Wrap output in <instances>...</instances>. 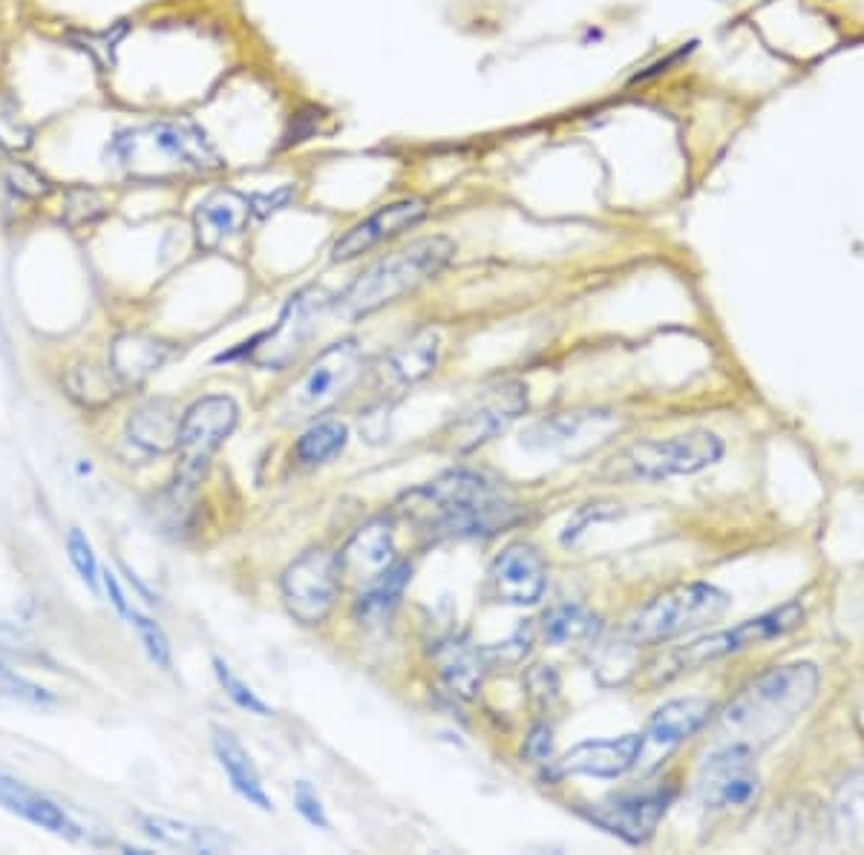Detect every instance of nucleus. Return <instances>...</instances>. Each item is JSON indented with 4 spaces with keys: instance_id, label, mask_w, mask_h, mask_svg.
<instances>
[{
    "instance_id": "nucleus-1",
    "label": "nucleus",
    "mask_w": 864,
    "mask_h": 855,
    "mask_svg": "<svg viewBox=\"0 0 864 855\" xmlns=\"http://www.w3.org/2000/svg\"><path fill=\"white\" fill-rule=\"evenodd\" d=\"M395 516L430 536H490L519 522L516 505L496 481L449 470L395 501Z\"/></svg>"
},
{
    "instance_id": "nucleus-2",
    "label": "nucleus",
    "mask_w": 864,
    "mask_h": 855,
    "mask_svg": "<svg viewBox=\"0 0 864 855\" xmlns=\"http://www.w3.org/2000/svg\"><path fill=\"white\" fill-rule=\"evenodd\" d=\"M818 668L813 662H790L755 677L720 715V729L729 743H743L752 752L778 741L816 701Z\"/></svg>"
},
{
    "instance_id": "nucleus-3",
    "label": "nucleus",
    "mask_w": 864,
    "mask_h": 855,
    "mask_svg": "<svg viewBox=\"0 0 864 855\" xmlns=\"http://www.w3.org/2000/svg\"><path fill=\"white\" fill-rule=\"evenodd\" d=\"M456 253V243L447 237H427L390 253L367 269L341 294L337 309L349 320L375 314L404 294L416 292L447 269Z\"/></svg>"
},
{
    "instance_id": "nucleus-4",
    "label": "nucleus",
    "mask_w": 864,
    "mask_h": 855,
    "mask_svg": "<svg viewBox=\"0 0 864 855\" xmlns=\"http://www.w3.org/2000/svg\"><path fill=\"white\" fill-rule=\"evenodd\" d=\"M147 153H153L159 164H171L173 171L185 173H213L225 168L211 136L190 119H162L145 127L119 131L107 145L104 159L119 168H133V162Z\"/></svg>"
},
{
    "instance_id": "nucleus-5",
    "label": "nucleus",
    "mask_w": 864,
    "mask_h": 855,
    "mask_svg": "<svg viewBox=\"0 0 864 855\" xmlns=\"http://www.w3.org/2000/svg\"><path fill=\"white\" fill-rule=\"evenodd\" d=\"M732 599L715 585L706 582H689L663 591L645 603L622 628V636L634 645L666 643L675 636L692 634L701 628L718 622L729 611Z\"/></svg>"
},
{
    "instance_id": "nucleus-6",
    "label": "nucleus",
    "mask_w": 864,
    "mask_h": 855,
    "mask_svg": "<svg viewBox=\"0 0 864 855\" xmlns=\"http://www.w3.org/2000/svg\"><path fill=\"white\" fill-rule=\"evenodd\" d=\"M720 456H724V444L715 432L692 430L675 438L631 444L605 467V475L617 481H661L671 475L701 473Z\"/></svg>"
},
{
    "instance_id": "nucleus-7",
    "label": "nucleus",
    "mask_w": 864,
    "mask_h": 855,
    "mask_svg": "<svg viewBox=\"0 0 864 855\" xmlns=\"http://www.w3.org/2000/svg\"><path fill=\"white\" fill-rule=\"evenodd\" d=\"M363 375V351L358 340H337L318 355L303 377L292 386L286 400L288 421L326 416Z\"/></svg>"
},
{
    "instance_id": "nucleus-8",
    "label": "nucleus",
    "mask_w": 864,
    "mask_h": 855,
    "mask_svg": "<svg viewBox=\"0 0 864 855\" xmlns=\"http://www.w3.org/2000/svg\"><path fill=\"white\" fill-rule=\"evenodd\" d=\"M239 407L231 395H208L196 400L180 424V473L176 481L196 487L211 464L213 453L237 430Z\"/></svg>"
},
{
    "instance_id": "nucleus-9",
    "label": "nucleus",
    "mask_w": 864,
    "mask_h": 855,
    "mask_svg": "<svg viewBox=\"0 0 864 855\" xmlns=\"http://www.w3.org/2000/svg\"><path fill=\"white\" fill-rule=\"evenodd\" d=\"M528 409V386L519 381H505L493 389L481 392L467 409H461L447 430L441 432V447L449 453H473L505 432L516 418Z\"/></svg>"
},
{
    "instance_id": "nucleus-10",
    "label": "nucleus",
    "mask_w": 864,
    "mask_h": 855,
    "mask_svg": "<svg viewBox=\"0 0 864 855\" xmlns=\"http://www.w3.org/2000/svg\"><path fill=\"white\" fill-rule=\"evenodd\" d=\"M343 579L337 554H329L323 547L303 554L286 568L280 579L283 603L300 625H320L335 611L341 596Z\"/></svg>"
},
{
    "instance_id": "nucleus-11",
    "label": "nucleus",
    "mask_w": 864,
    "mask_h": 855,
    "mask_svg": "<svg viewBox=\"0 0 864 855\" xmlns=\"http://www.w3.org/2000/svg\"><path fill=\"white\" fill-rule=\"evenodd\" d=\"M694 790L701 807L709 813L750 809L761 795V775L750 746L726 743L724 749L712 752L701 764Z\"/></svg>"
},
{
    "instance_id": "nucleus-12",
    "label": "nucleus",
    "mask_w": 864,
    "mask_h": 855,
    "mask_svg": "<svg viewBox=\"0 0 864 855\" xmlns=\"http://www.w3.org/2000/svg\"><path fill=\"white\" fill-rule=\"evenodd\" d=\"M801 622H804V608L799 603H787L781 608H775V611L746 619V622L729 628V631L701 636V640L677 648L675 657H671V666H675V671H692V668L703 666V662L720 660V657H729V654L746 652L752 645L769 643L775 636L790 634Z\"/></svg>"
},
{
    "instance_id": "nucleus-13",
    "label": "nucleus",
    "mask_w": 864,
    "mask_h": 855,
    "mask_svg": "<svg viewBox=\"0 0 864 855\" xmlns=\"http://www.w3.org/2000/svg\"><path fill=\"white\" fill-rule=\"evenodd\" d=\"M671 798H675L671 790L622 792V795H612L600 804H588V807L579 809V815L600 830L622 839L626 844H645L661 827Z\"/></svg>"
},
{
    "instance_id": "nucleus-14",
    "label": "nucleus",
    "mask_w": 864,
    "mask_h": 855,
    "mask_svg": "<svg viewBox=\"0 0 864 855\" xmlns=\"http://www.w3.org/2000/svg\"><path fill=\"white\" fill-rule=\"evenodd\" d=\"M547 568L536 547L528 542H514L490 562L481 596L490 605H536L545 594Z\"/></svg>"
},
{
    "instance_id": "nucleus-15",
    "label": "nucleus",
    "mask_w": 864,
    "mask_h": 855,
    "mask_svg": "<svg viewBox=\"0 0 864 855\" xmlns=\"http://www.w3.org/2000/svg\"><path fill=\"white\" fill-rule=\"evenodd\" d=\"M323 309H326V294L320 288H303L294 294L280 314L277 326L266 334H257V346L251 351L254 363L269 369L288 367L311 337Z\"/></svg>"
},
{
    "instance_id": "nucleus-16",
    "label": "nucleus",
    "mask_w": 864,
    "mask_h": 855,
    "mask_svg": "<svg viewBox=\"0 0 864 855\" xmlns=\"http://www.w3.org/2000/svg\"><path fill=\"white\" fill-rule=\"evenodd\" d=\"M337 565H341L343 582L358 587H369L372 582L384 577V573H390L395 568V533H392V522L375 519V522L363 524L341 547Z\"/></svg>"
},
{
    "instance_id": "nucleus-17",
    "label": "nucleus",
    "mask_w": 864,
    "mask_h": 855,
    "mask_svg": "<svg viewBox=\"0 0 864 855\" xmlns=\"http://www.w3.org/2000/svg\"><path fill=\"white\" fill-rule=\"evenodd\" d=\"M427 216V202L424 199H400V202L384 205L378 208L372 216H367L363 222H358L355 228H349L332 248V260L346 262L355 257H363L367 251L378 248L386 239L398 237L404 231L416 228L418 222Z\"/></svg>"
},
{
    "instance_id": "nucleus-18",
    "label": "nucleus",
    "mask_w": 864,
    "mask_h": 855,
    "mask_svg": "<svg viewBox=\"0 0 864 855\" xmlns=\"http://www.w3.org/2000/svg\"><path fill=\"white\" fill-rule=\"evenodd\" d=\"M0 807L7 813L24 818V821L49 830L52 835H61L66 841H87V844H101V839H96L92 832H87L82 823L75 821L73 815L66 813L61 804H55L52 798L41 795L33 786H26L17 778L0 772Z\"/></svg>"
},
{
    "instance_id": "nucleus-19",
    "label": "nucleus",
    "mask_w": 864,
    "mask_h": 855,
    "mask_svg": "<svg viewBox=\"0 0 864 855\" xmlns=\"http://www.w3.org/2000/svg\"><path fill=\"white\" fill-rule=\"evenodd\" d=\"M251 199L234 188H220L208 194L194 211L196 243L205 251H217L229 239L239 237L251 222Z\"/></svg>"
},
{
    "instance_id": "nucleus-20",
    "label": "nucleus",
    "mask_w": 864,
    "mask_h": 855,
    "mask_svg": "<svg viewBox=\"0 0 864 855\" xmlns=\"http://www.w3.org/2000/svg\"><path fill=\"white\" fill-rule=\"evenodd\" d=\"M645 734H622L612 741L577 743L563 760H556V775H591V778H620L637 764L643 752Z\"/></svg>"
},
{
    "instance_id": "nucleus-21",
    "label": "nucleus",
    "mask_w": 864,
    "mask_h": 855,
    "mask_svg": "<svg viewBox=\"0 0 864 855\" xmlns=\"http://www.w3.org/2000/svg\"><path fill=\"white\" fill-rule=\"evenodd\" d=\"M614 416L608 412H563V416L545 418L524 432L522 444L528 449H565L571 444H596L614 430Z\"/></svg>"
},
{
    "instance_id": "nucleus-22",
    "label": "nucleus",
    "mask_w": 864,
    "mask_h": 855,
    "mask_svg": "<svg viewBox=\"0 0 864 855\" xmlns=\"http://www.w3.org/2000/svg\"><path fill=\"white\" fill-rule=\"evenodd\" d=\"M173 358V346L153 334H119L110 346V369L122 386H139Z\"/></svg>"
},
{
    "instance_id": "nucleus-23",
    "label": "nucleus",
    "mask_w": 864,
    "mask_h": 855,
    "mask_svg": "<svg viewBox=\"0 0 864 855\" xmlns=\"http://www.w3.org/2000/svg\"><path fill=\"white\" fill-rule=\"evenodd\" d=\"M180 424L182 418L173 407V400H145L127 418V438H131L133 447H139L147 456H168L180 447Z\"/></svg>"
},
{
    "instance_id": "nucleus-24",
    "label": "nucleus",
    "mask_w": 864,
    "mask_h": 855,
    "mask_svg": "<svg viewBox=\"0 0 864 855\" xmlns=\"http://www.w3.org/2000/svg\"><path fill=\"white\" fill-rule=\"evenodd\" d=\"M213 752H217V760L229 775L231 786L237 790V795H243L248 804H254L262 813H274V804H271L269 792L262 786L260 772H257L251 755L237 741V734L229 732V729H213Z\"/></svg>"
},
{
    "instance_id": "nucleus-25",
    "label": "nucleus",
    "mask_w": 864,
    "mask_h": 855,
    "mask_svg": "<svg viewBox=\"0 0 864 855\" xmlns=\"http://www.w3.org/2000/svg\"><path fill=\"white\" fill-rule=\"evenodd\" d=\"M139 827L147 839L159 841L164 847L188 850V853H225V850L234 847V839L229 832H220L217 827L176 821V818H164V815H141Z\"/></svg>"
},
{
    "instance_id": "nucleus-26",
    "label": "nucleus",
    "mask_w": 864,
    "mask_h": 855,
    "mask_svg": "<svg viewBox=\"0 0 864 855\" xmlns=\"http://www.w3.org/2000/svg\"><path fill=\"white\" fill-rule=\"evenodd\" d=\"M712 706L706 697H680L654 711L645 729V738H652L657 746H675V743L689 741L703 726L712 720Z\"/></svg>"
},
{
    "instance_id": "nucleus-27",
    "label": "nucleus",
    "mask_w": 864,
    "mask_h": 855,
    "mask_svg": "<svg viewBox=\"0 0 864 855\" xmlns=\"http://www.w3.org/2000/svg\"><path fill=\"white\" fill-rule=\"evenodd\" d=\"M435 666H439L441 680H444L449 692L465 697V701H473L476 694L481 692V683H484V674L490 668L487 660H484V652L470 648L461 640L441 643V648L435 652Z\"/></svg>"
},
{
    "instance_id": "nucleus-28",
    "label": "nucleus",
    "mask_w": 864,
    "mask_h": 855,
    "mask_svg": "<svg viewBox=\"0 0 864 855\" xmlns=\"http://www.w3.org/2000/svg\"><path fill=\"white\" fill-rule=\"evenodd\" d=\"M409 579H412V565L395 562L390 573L372 582L355 603V617H358L360 625H384V622H390V617L400 605V596H404V587L409 585Z\"/></svg>"
},
{
    "instance_id": "nucleus-29",
    "label": "nucleus",
    "mask_w": 864,
    "mask_h": 855,
    "mask_svg": "<svg viewBox=\"0 0 864 855\" xmlns=\"http://www.w3.org/2000/svg\"><path fill=\"white\" fill-rule=\"evenodd\" d=\"M439 332H432V329L400 343L398 349L386 358V372H390L392 381L400 383V386H412V383L432 375L439 367Z\"/></svg>"
},
{
    "instance_id": "nucleus-30",
    "label": "nucleus",
    "mask_w": 864,
    "mask_h": 855,
    "mask_svg": "<svg viewBox=\"0 0 864 855\" xmlns=\"http://www.w3.org/2000/svg\"><path fill=\"white\" fill-rule=\"evenodd\" d=\"M542 634L551 645L568 643H591L600 634V619L582 605H554L542 619Z\"/></svg>"
},
{
    "instance_id": "nucleus-31",
    "label": "nucleus",
    "mask_w": 864,
    "mask_h": 855,
    "mask_svg": "<svg viewBox=\"0 0 864 855\" xmlns=\"http://www.w3.org/2000/svg\"><path fill=\"white\" fill-rule=\"evenodd\" d=\"M349 441V426L341 421H318L314 426L303 432L297 444H294V458L303 467H318L341 456L343 447Z\"/></svg>"
},
{
    "instance_id": "nucleus-32",
    "label": "nucleus",
    "mask_w": 864,
    "mask_h": 855,
    "mask_svg": "<svg viewBox=\"0 0 864 855\" xmlns=\"http://www.w3.org/2000/svg\"><path fill=\"white\" fill-rule=\"evenodd\" d=\"M832 818L841 839L864 847V769L841 783L839 795L832 801Z\"/></svg>"
},
{
    "instance_id": "nucleus-33",
    "label": "nucleus",
    "mask_w": 864,
    "mask_h": 855,
    "mask_svg": "<svg viewBox=\"0 0 864 855\" xmlns=\"http://www.w3.org/2000/svg\"><path fill=\"white\" fill-rule=\"evenodd\" d=\"M70 395L82 400L87 407H101L119 395L122 381L113 375V369H96V367H78L70 375Z\"/></svg>"
},
{
    "instance_id": "nucleus-34",
    "label": "nucleus",
    "mask_w": 864,
    "mask_h": 855,
    "mask_svg": "<svg viewBox=\"0 0 864 855\" xmlns=\"http://www.w3.org/2000/svg\"><path fill=\"white\" fill-rule=\"evenodd\" d=\"M107 213V202L104 196L98 194L96 188H87V185H75V188L66 190L64 196V211H61V220L70 225V228H82V225H92Z\"/></svg>"
},
{
    "instance_id": "nucleus-35",
    "label": "nucleus",
    "mask_w": 864,
    "mask_h": 855,
    "mask_svg": "<svg viewBox=\"0 0 864 855\" xmlns=\"http://www.w3.org/2000/svg\"><path fill=\"white\" fill-rule=\"evenodd\" d=\"M0 703H17V706H33V709H49L55 697L44 685L26 680V677L9 671L0 666Z\"/></svg>"
},
{
    "instance_id": "nucleus-36",
    "label": "nucleus",
    "mask_w": 864,
    "mask_h": 855,
    "mask_svg": "<svg viewBox=\"0 0 864 855\" xmlns=\"http://www.w3.org/2000/svg\"><path fill=\"white\" fill-rule=\"evenodd\" d=\"M127 619H131L133 628L139 631V640H141V645H145V652H147V657H150V662H156V666L164 668V671H171V666H173L171 643H168V636H164L162 625H159L156 619L145 617L141 611H131L127 614Z\"/></svg>"
},
{
    "instance_id": "nucleus-37",
    "label": "nucleus",
    "mask_w": 864,
    "mask_h": 855,
    "mask_svg": "<svg viewBox=\"0 0 864 855\" xmlns=\"http://www.w3.org/2000/svg\"><path fill=\"white\" fill-rule=\"evenodd\" d=\"M3 182H7V188L12 194L24 196V199H44L52 190V182L38 168L17 162V159L15 162H7V168H3Z\"/></svg>"
},
{
    "instance_id": "nucleus-38",
    "label": "nucleus",
    "mask_w": 864,
    "mask_h": 855,
    "mask_svg": "<svg viewBox=\"0 0 864 855\" xmlns=\"http://www.w3.org/2000/svg\"><path fill=\"white\" fill-rule=\"evenodd\" d=\"M213 674H217V680H220L222 692L229 694L231 701L237 703L239 709L251 711V715H257V717L271 715L269 706H266V703H262L260 697L251 692V685H245L243 680H239V677L220 660V657H213Z\"/></svg>"
},
{
    "instance_id": "nucleus-39",
    "label": "nucleus",
    "mask_w": 864,
    "mask_h": 855,
    "mask_svg": "<svg viewBox=\"0 0 864 855\" xmlns=\"http://www.w3.org/2000/svg\"><path fill=\"white\" fill-rule=\"evenodd\" d=\"M524 685H528L530 703L539 711L551 709L556 697H559V674H556L554 666H533L524 674Z\"/></svg>"
},
{
    "instance_id": "nucleus-40",
    "label": "nucleus",
    "mask_w": 864,
    "mask_h": 855,
    "mask_svg": "<svg viewBox=\"0 0 864 855\" xmlns=\"http://www.w3.org/2000/svg\"><path fill=\"white\" fill-rule=\"evenodd\" d=\"M66 550H70V562L75 565L78 577L90 585V591H98V573H101V568H98V559L92 554L90 538L84 536L78 528H73L70 536H66Z\"/></svg>"
},
{
    "instance_id": "nucleus-41",
    "label": "nucleus",
    "mask_w": 864,
    "mask_h": 855,
    "mask_svg": "<svg viewBox=\"0 0 864 855\" xmlns=\"http://www.w3.org/2000/svg\"><path fill=\"white\" fill-rule=\"evenodd\" d=\"M294 807H297V813H300L311 827H318V830H329V827H332V823H329L326 807H323V801H320V795L314 792L311 783L300 781L294 786Z\"/></svg>"
},
{
    "instance_id": "nucleus-42",
    "label": "nucleus",
    "mask_w": 864,
    "mask_h": 855,
    "mask_svg": "<svg viewBox=\"0 0 864 855\" xmlns=\"http://www.w3.org/2000/svg\"><path fill=\"white\" fill-rule=\"evenodd\" d=\"M35 131L24 124L17 115L0 113V147H7L9 153H24L33 147Z\"/></svg>"
},
{
    "instance_id": "nucleus-43",
    "label": "nucleus",
    "mask_w": 864,
    "mask_h": 855,
    "mask_svg": "<svg viewBox=\"0 0 864 855\" xmlns=\"http://www.w3.org/2000/svg\"><path fill=\"white\" fill-rule=\"evenodd\" d=\"M522 758H528L530 764H551V758H554V732H551V726L545 720H539L530 729L528 738H524Z\"/></svg>"
},
{
    "instance_id": "nucleus-44",
    "label": "nucleus",
    "mask_w": 864,
    "mask_h": 855,
    "mask_svg": "<svg viewBox=\"0 0 864 855\" xmlns=\"http://www.w3.org/2000/svg\"><path fill=\"white\" fill-rule=\"evenodd\" d=\"M294 185H283V188L271 190V194H254L248 196L251 199V211L254 216H260V220H266V216H271V213L283 211L288 202L294 199Z\"/></svg>"
},
{
    "instance_id": "nucleus-45",
    "label": "nucleus",
    "mask_w": 864,
    "mask_h": 855,
    "mask_svg": "<svg viewBox=\"0 0 864 855\" xmlns=\"http://www.w3.org/2000/svg\"><path fill=\"white\" fill-rule=\"evenodd\" d=\"M101 582H104L107 596H110V603H113L115 611L122 614V617H127V614H131V608H127V599H124V591H122V585H119V579H115L113 570L110 568L101 570Z\"/></svg>"
}]
</instances>
